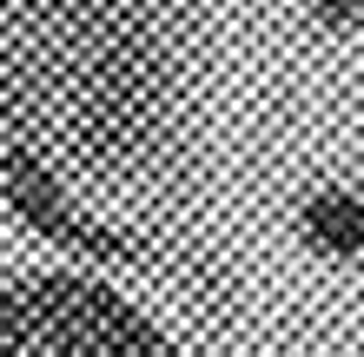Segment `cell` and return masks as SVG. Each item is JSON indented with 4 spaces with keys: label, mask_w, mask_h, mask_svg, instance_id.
<instances>
[{
    "label": "cell",
    "mask_w": 364,
    "mask_h": 357,
    "mask_svg": "<svg viewBox=\"0 0 364 357\" xmlns=\"http://www.w3.org/2000/svg\"><path fill=\"white\" fill-rule=\"evenodd\" d=\"M33 344V311L14 285H0V357H27Z\"/></svg>",
    "instance_id": "cell-4"
},
{
    "label": "cell",
    "mask_w": 364,
    "mask_h": 357,
    "mask_svg": "<svg viewBox=\"0 0 364 357\" xmlns=\"http://www.w3.org/2000/svg\"><path fill=\"white\" fill-rule=\"evenodd\" d=\"M33 311V344L47 357H173L153 318H139L126 298H113L93 278L47 271V278L20 285Z\"/></svg>",
    "instance_id": "cell-1"
},
{
    "label": "cell",
    "mask_w": 364,
    "mask_h": 357,
    "mask_svg": "<svg viewBox=\"0 0 364 357\" xmlns=\"http://www.w3.org/2000/svg\"><path fill=\"white\" fill-rule=\"evenodd\" d=\"M318 20H331V27H358L364 20V0H311Z\"/></svg>",
    "instance_id": "cell-5"
},
{
    "label": "cell",
    "mask_w": 364,
    "mask_h": 357,
    "mask_svg": "<svg viewBox=\"0 0 364 357\" xmlns=\"http://www.w3.org/2000/svg\"><path fill=\"white\" fill-rule=\"evenodd\" d=\"M305 238L331 258H358L364 251V199L358 192H311L305 199Z\"/></svg>",
    "instance_id": "cell-3"
},
{
    "label": "cell",
    "mask_w": 364,
    "mask_h": 357,
    "mask_svg": "<svg viewBox=\"0 0 364 357\" xmlns=\"http://www.w3.org/2000/svg\"><path fill=\"white\" fill-rule=\"evenodd\" d=\"M0 185H7V205L33 225V232H47L53 245L80 251V258H106V265H139V258H146L139 238H119L113 225L80 219V205L60 192V179H53L33 153H7V159H0Z\"/></svg>",
    "instance_id": "cell-2"
}]
</instances>
